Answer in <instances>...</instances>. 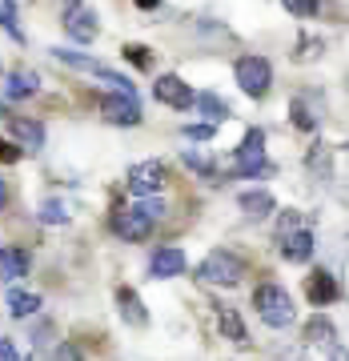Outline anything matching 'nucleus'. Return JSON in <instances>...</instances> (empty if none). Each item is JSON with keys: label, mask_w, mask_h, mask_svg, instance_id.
<instances>
[{"label": "nucleus", "mask_w": 349, "mask_h": 361, "mask_svg": "<svg viewBox=\"0 0 349 361\" xmlns=\"http://www.w3.org/2000/svg\"><path fill=\"white\" fill-rule=\"evenodd\" d=\"M0 28H4L16 44H25V32H20V25H16V4L13 0H0Z\"/></svg>", "instance_id": "23"}, {"label": "nucleus", "mask_w": 349, "mask_h": 361, "mask_svg": "<svg viewBox=\"0 0 349 361\" xmlns=\"http://www.w3.org/2000/svg\"><path fill=\"white\" fill-rule=\"evenodd\" d=\"M181 269H185V249H177V245L157 249L153 261H149V277H157V281H165V277H177Z\"/></svg>", "instance_id": "15"}, {"label": "nucleus", "mask_w": 349, "mask_h": 361, "mask_svg": "<svg viewBox=\"0 0 349 361\" xmlns=\"http://www.w3.org/2000/svg\"><path fill=\"white\" fill-rule=\"evenodd\" d=\"M157 4H161V0H137V8H145V13H153Z\"/></svg>", "instance_id": "37"}, {"label": "nucleus", "mask_w": 349, "mask_h": 361, "mask_svg": "<svg viewBox=\"0 0 349 361\" xmlns=\"http://www.w3.org/2000/svg\"><path fill=\"white\" fill-rule=\"evenodd\" d=\"M65 32L73 40H77V44H92V40H97V32H101V25H97V13H92V8H68L65 13Z\"/></svg>", "instance_id": "11"}, {"label": "nucleus", "mask_w": 349, "mask_h": 361, "mask_svg": "<svg viewBox=\"0 0 349 361\" xmlns=\"http://www.w3.org/2000/svg\"><path fill=\"white\" fill-rule=\"evenodd\" d=\"M28 269H32V253L20 245H4L0 249V281L4 285H16L20 277H28Z\"/></svg>", "instance_id": "10"}, {"label": "nucleus", "mask_w": 349, "mask_h": 361, "mask_svg": "<svg viewBox=\"0 0 349 361\" xmlns=\"http://www.w3.org/2000/svg\"><path fill=\"white\" fill-rule=\"evenodd\" d=\"M329 361H349V349L333 345V349H329Z\"/></svg>", "instance_id": "35"}, {"label": "nucleus", "mask_w": 349, "mask_h": 361, "mask_svg": "<svg viewBox=\"0 0 349 361\" xmlns=\"http://www.w3.org/2000/svg\"><path fill=\"white\" fill-rule=\"evenodd\" d=\"M125 61H129L133 68H141V73H149L153 68V49H145V44H125Z\"/></svg>", "instance_id": "24"}, {"label": "nucleus", "mask_w": 349, "mask_h": 361, "mask_svg": "<svg viewBox=\"0 0 349 361\" xmlns=\"http://www.w3.org/2000/svg\"><path fill=\"white\" fill-rule=\"evenodd\" d=\"M4 205H8V180L0 177V209H4Z\"/></svg>", "instance_id": "36"}, {"label": "nucleus", "mask_w": 349, "mask_h": 361, "mask_svg": "<svg viewBox=\"0 0 349 361\" xmlns=\"http://www.w3.org/2000/svg\"><path fill=\"white\" fill-rule=\"evenodd\" d=\"M293 229H298V213L289 209V213H281V225H277V233L285 237V233H293Z\"/></svg>", "instance_id": "33"}, {"label": "nucleus", "mask_w": 349, "mask_h": 361, "mask_svg": "<svg viewBox=\"0 0 349 361\" xmlns=\"http://www.w3.org/2000/svg\"><path fill=\"white\" fill-rule=\"evenodd\" d=\"M157 217H149L141 205H133V209H121L113 217V233L121 237V241H145L149 233H153Z\"/></svg>", "instance_id": "8"}, {"label": "nucleus", "mask_w": 349, "mask_h": 361, "mask_svg": "<svg viewBox=\"0 0 349 361\" xmlns=\"http://www.w3.org/2000/svg\"><path fill=\"white\" fill-rule=\"evenodd\" d=\"M337 341V329L325 317H313L310 325H305V345H325V349H333Z\"/></svg>", "instance_id": "20"}, {"label": "nucleus", "mask_w": 349, "mask_h": 361, "mask_svg": "<svg viewBox=\"0 0 349 361\" xmlns=\"http://www.w3.org/2000/svg\"><path fill=\"white\" fill-rule=\"evenodd\" d=\"M77 4H80V0H68V8H77Z\"/></svg>", "instance_id": "38"}, {"label": "nucleus", "mask_w": 349, "mask_h": 361, "mask_svg": "<svg viewBox=\"0 0 349 361\" xmlns=\"http://www.w3.org/2000/svg\"><path fill=\"white\" fill-rule=\"evenodd\" d=\"M281 4H285L293 16H313L317 8H322V0H281Z\"/></svg>", "instance_id": "28"}, {"label": "nucleus", "mask_w": 349, "mask_h": 361, "mask_svg": "<svg viewBox=\"0 0 349 361\" xmlns=\"http://www.w3.org/2000/svg\"><path fill=\"white\" fill-rule=\"evenodd\" d=\"M233 77H237V85L245 89V97L261 101V97L269 92V85H273V65L265 61V56H241V61L233 65Z\"/></svg>", "instance_id": "4"}, {"label": "nucleus", "mask_w": 349, "mask_h": 361, "mask_svg": "<svg viewBox=\"0 0 349 361\" xmlns=\"http://www.w3.org/2000/svg\"><path fill=\"white\" fill-rule=\"evenodd\" d=\"M305 297H310L313 305H333L337 297H341L333 273H329V269H313L310 277H305Z\"/></svg>", "instance_id": "13"}, {"label": "nucleus", "mask_w": 349, "mask_h": 361, "mask_svg": "<svg viewBox=\"0 0 349 361\" xmlns=\"http://www.w3.org/2000/svg\"><path fill=\"white\" fill-rule=\"evenodd\" d=\"M116 310H121L125 325H133V329H145L149 325V310H145V301L137 297V289H129V285H116Z\"/></svg>", "instance_id": "12"}, {"label": "nucleus", "mask_w": 349, "mask_h": 361, "mask_svg": "<svg viewBox=\"0 0 349 361\" xmlns=\"http://www.w3.org/2000/svg\"><path fill=\"white\" fill-rule=\"evenodd\" d=\"M52 56H56L61 65L77 68V73H89V77H97V80H109V85H113V89H121V92H137V89H133V80L125 77V73H116V68L101 65V61H92V56H85V52H77V49H52Z\"/></svg>", "instance_id": "3"}, {"label": "nucleus", "mask_w": 349, "mask_h": 361, "mask_svg": "<svg viewBox=\"0 0 349 361\" xmlns=\"http://www.w3.org/2000/svg\"><path fill=\"white\" fill-rule=\"evenodd\" d=\"M37 92H40V77L32 68H16V73H8V80H4V97H8V101H28V97H37Z\"/></svg>", "instance_id": "18"}, {"label": "nucleus", "mask_w": 349, "mask_h": 361, "mask_svg": "<svg viewBox=\"0 0 349 361\" xmlns=\"http://www.w3.org/2000/svg\"><path fill=\"white\" fill-rule=\"evenodd\" d=\"M245 277V261L237 257V253H229V249H213V253H205V261L197 265V281L205 285H237Z\"/></svg>", "instance_id": "2"}, {"label": "nucleus", "mask_w": 349, "mask_h": 361, "mask_svg": "<svg viewBox=\"0 0 349 361\" xmlns=\"http://www.w3.org/2000/svg\"><path fill=\"white\" fill-rule=\"evenodd\" d=\"M289 113H293V125H298L301 133H313V129H317V116L310 113V104L301 101V97H298L293 104H289Z\"/></svg>", "instance_id": "26"}, {"label": "nucleus", "mask_w": 349, "mask_h": 361, "mask_svg": "<svg viewBox=\"0 0 349 361\" xmlns=\"http://www.w3.org/2000/svg\"><path fill=\"white\" fill-rule=\"evenodd\" d=\"M213 129H217L213 121H209V125H185V137H193V141H209V137H213Z\"/></svg>", "instance_id": "31"}, {"label": "nucleus", "mask_w": 349, "mask_h": 361, "mask_svg": "<svg viewBox=\"0 0 349 361\" xmlns=\"http://www.w3.org/2000/svg\"><path fill=\"white\" fill-rule=\"evenodd\" d=\"M153 97L161 104H169V109H177V113H185L189 104H197V92L185 85L177 73H165V77H157V85H153Z\"/></svg>", "instance_id": "9"}, {"label": "nucleus", "mask_w": 349, "mask_h": 361, "mask_svg": "<svg viewBox=\"0 0 349 361\" xmlns=\"http://www.w3.org/2000/svg\"><path fill=\"white\" fill-rule=\"evenodd\" d=\"M253 310L261 313V322L269 325V329H285V325H293V297L285 293L281 285H261L257 293H253Z\"/></svg>", "instance_id": "1"}, {"label": "nucleus", "mask_w": 349, "mask_h": 361, "mask_svg": "<svg viewBox=\"0 0 349 361\" xmlns=\"http://www.w3.org/2000/svg\"><path fill=\"white\" fill-rule=\"evenodd\" d=\"M181 161H185V165H189V169H193V173H201V177H209V180L217 177V161H213V157H201V153H185Z\"/></svg>", "instance_id": "27"}, {"label": "nucleus", "mask_w": 349, "mask_h": 361, "mask_svg": "<svg viewBox=\"0 0 349 361\" xmlns=\"http://www.w3.org/2000/svg\"><path fill=\"white\" fill-rule=\"evenodd\" d=\"M197 109H201V113L213 121V125H221V121L229 116V104L221 101L217 92H197Z\"/></svg>", "instance_id": "22"}, {"label": "nucleus", "mask_w": 349, "mask_h": 361, "mask_svg": "<svg viewBox=\"0 0 349 361\" xmlns=\"http://www.w3.org/2000/svg\"><path fill=\"white\" fill-rule=\"evenodd\" d=\"M0 361H20V353H16V345L8 337H0Z\"/></svg>", "instance_id": "32"}, {"label": "nucleus", "mask_w": 349, "mask_h": 361, "mask_svg": "<svg viewBox=\"0 0 349 361\" xmlns=\"http://www.w3.org/2000/svg\"><path fill=\"white\" fill-rule=\"evenodd\" d=\"M213 310H217V325H221V334H225V341H233V345H241V349L253 345L245 322H241V313L233 310V305H213Z\"/></svg>", "instance_id": "16"}, {"label": "nucleus", "mask_w": 349, "mask_h": 361, "mask_svg": "<svg viewBox=\"0 0 349 361\" xmlns=\"http://www.w3.org/2000/svg\"><path fill=\"white\" fill-rule=\"evenodd\" d=\"M25 157V149H16L13 141H0V165H16Z\"/></svg>", "instance_id": "29"}, {"label": "nucleus", "mask_w": 349, "mask_h": 361, "mask_svg": "<svg viewBox=\"0 0 349 361\" xmlns=\"http://www.w3.org/2000/svg\"><path fill=\"white\" fill-rule=\"evenodd\" d=\"M52 361H80V349L73 345V341H61L56 353H52Z\"/></svg>", "instance_id": "30"}, {"label": "nucleus", "mask_w": 349, "mask_h": 361, "mask_svg": "<svg viewBox=\"0 0 349 361\" xmlns=\"http://www.w3.org/2000/svg\"><path fill=\"white\" fill-rule=\"evenodd\" d=\"M281 257L293 261V265H305L313 257V233L310 229H293L281 237Z\"/></svg>", "instance_id": "17"}, {"label": "nucleus", "mask_w": 349, "mask_h": 361, "mask_svg": "<svg viewBox=\"0 0 349 361\" xmlns=\"http://www.w3.org/2000/svg\"><path fill=\"white\" fill-rule=\"evenodd\" d=\"M37 217L44 221V225H68V209L61 205V201H40Z\"/></svg>", "instance_id": "25"}, {"label": "nucleus", "mask_w": 349, "mask_h": 361, "mask_svg": "<svg viewBox=\"0 0 349 361\" xmlns=\"http://www.w3.org/2000/svg\"><path fill=\"white\" fill-rule=\"evenodd\" d=\"M8 313L13 317H32V313H40V297L20 289V285H8Z\"/></svg>", "instance_id": "19"}, {"label": "nucleus", "mask_w": 349, "mask_h": 361, "mask_svg": "<svg viewBox=\"0 0 349 361\" xmlns=\"http://www.w3.org/2000/svg\"><path fill=\"white\" fill-rule=\"evenodd\" d=\"M273 209H277V205H273L269 193H241V213H245V217L261 221V217H269Z\"/></svg>", "instance_id": "21"}, {"label": "nucleus", "mask_w": 349, "mask_h": 361, "mask_svg": "<svg viewBox=\"0 0 349 361\" xmlns=\"http://www.w3.org/2000/svg\"><path fill=\"white\" fill-rule=\"evenodd\" d=\"M237 173L241 177H257V173H273V165L265 161V133L249 129L237 145Z\"/></svg>", "instance_id": "5"}, {"label": "nucleus", "mask_w": 349, "mask_h": 361, "mask_svg": "<svg viewBox=\"0 0 349 361\" xmlns=\"http://www.w3.org/2000/svg\"><path fill=\"white\" fill-rule=\"evenodd\" d=\"M165 180H169V173H165L161 161H141V165L129 169V193L133 197H153V193L165 189Z\"/></svg>", "instance_id": "7"}, {"label": "nucleus", "mask_w": 349, "mask_h": 361, "mask_svg": "<svg viewBox=\"0 0 349 361\" xmlns=\"http://www.w3.org/2000/svg\"><path fill=\"white\" fill-rule=\"evenodd\" d=\"M4 129L13 133V141H20L25 149H44V125L32 116H4Z\"/></svg>", "instance_id": "14"}, {"label": "nucleus", "mask_w": 349, "mask_h": 361, "mask_svg": "<svg viewBox=\"0 0 349 361\" xmlns=\"http://www.w3.org/2000/svg\"><path fill=\"white\" fill-rule=\"evenodd\" d=\"M101 113L109 125H121V129H133V125H141V101H137V92H121L113 89L109 97L101 101Z\"/></svg>", "instance_id": "6"}, {"label": "nucleus", "mask_w": 349, "mask_h": 361, "mask_svg": "<svg viewBox=\"0 0 349 361\" xmlns=\"http://www.w3.org/2000/svg\"><path fill=\"white\" fill-rule=\"evenodd\" d=\"M298 56H301V61H305V56H317V52H322V40H301V44H298Z\"/></svg>", "instance_id": "34"}]
</instances>
